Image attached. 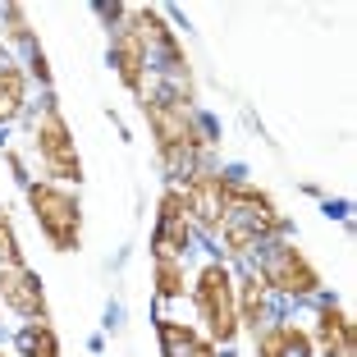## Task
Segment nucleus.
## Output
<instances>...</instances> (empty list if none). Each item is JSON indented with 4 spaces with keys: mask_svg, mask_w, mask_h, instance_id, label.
I'll return each instance as SVG.
<instances>
[{
    "mask_svg": "<svg viewBox=\"0 0 357 357\" xmlns=\"http://www.w3.org/2000/svg\"><path fill=\"white\" fill-rule=\"evenodd\" d=\"M147 105V119H151V133H156V147L160 156H165L169 169H183L192 160V151H202L206 142H202V133L192 128L188 110H183V101H169V96H156V101H142Z\"/></svg>",
    "mask_w": 357,
    "mask_h": 357,
    "instance_id": "nucleus-1",
    "label": "nucleus"
},
{
    "mask_svg": "<svg viewBox=\"0 0 357 357\" xmlns=\"http://www.w3.org/2000/svg\"><path fill=\"white\" fill-rule=\"evenodd\" d=\"M28 202H32V211H37V225H42V234L51 238L55 252H74L78 248V225H83L78 202L69 197V192L51 188V183H32Z\"/></svg>",
    "mask_w": 357,
    "mask_h": 357,
    "instance_id": "nucleus-2",
    "label": "nucleus"
},
{
    "mask_svg": "<svg viewBox=\"0 0 357 357\" xmlns=\"http://www.w3.org/2000/svg\"><path fill=\"white\" fill-rule=\"evenodd\" d=\"M192 294H197V312H202V321H206L211 339L229 344V339L238 335V303H234V284H229V275H225V266H206Z\"/></svg>",
    "mask_w": 357,
    "mask_h": 357,
    "instance_id": "nucleus-3",
    "label": "nucleus"
},
{
    "mask_svg": "<svg viewBox=\"0 0 357 357\" xmlns=\"http://www.w3.org/2000/svg\"><path fill=\"white\" fill-rule=\"evenodd\" d=\"M37 151H42V165L51 178H83V165H78V151H74V137H69V128H64L60 110L55 105H46L42 119H37Z\"/></svg>",
    "mask_w": 357,
    "mask_h": 357,
    "instance_id": "nucleus-4",
    "label": "nucleus"
},
{
    "mask_svg": "<svg viewBox=\"0 0 357 357\" xmlns=\"http://www.w3.org/2000/svg\"><path fill=\"white\" fill-rule=\"evenodd\" d=\"M261 284L266 289H280V294H312L316 284V271L307 266V257L298 252V248H289V243H280V248H271V257H266V271H261Z\"/></svg>",
    "mask_w": 357,
    "mask_h": 357,
    "instance_id": "nucleus-5",
    "label": "nucleus"
},
{
    "mask_svg": "<svg viewBox=\"0 0 357 357\" xmlns=\"http://www.w3.org/2000/svg\"><path fill=\"white\" fill-rule=\"evenodd\" d=\"M0 303L14 307L19 316H32L37 326H46V298L42 284L28 266H0Z\"/></svg>",
    "mask_w": 357,
    "mask_h": 357,
    "instance_id": "nucleus-6",
    "label": "nucleus"
},
{
    "mask_svg": "<svg viewBox=\"0 0 357 357\" xmlns=\"http://www.w3.org/2000/svg\"><path fill=\"white\" fill-rule=\"evenodd\" d=\"M110 55H115V69H119V78H124L128 92H137V96L147 92V46H142V37H137L133 19L115 28V37H110Z\"/></svg>",
    "mask_w": 357,
    "mask_h": 357,
    "instance_id": "nucleus-7",
    "label": "nucleus"
},
{
    "mask_svg": "<svg viewBox=\"0 0 357 357\" xmlns=\"http://www.w3.org/2000/svg\"><path fill=\"white\" fill-rule=\"evenodd\" d=\"M183 206H188L206 229H220L225 225V178L211 174V169H192L188 188H183Z\"/></svg>",
    "mask_w": 357,
    "mask_h": 357,
    "instance_id": "nucleus-8",
    "label": "nucleus"
},
{
    "mask_svg": "<svg viewBox=\"0 0 357 357\" xmlns=\"http://www.w3.org/2000/svg\"><path fill=\"white\" fill-rule=\"evenodd\" d=\"M183 248H188V206H183V192H165L156 225V257H183Z\"/></svg>",
    "mask_w": 357,
    "mask_h": 357,
    "instance_id": "nucleus-9",
    "label": "nucleus"
},
{
    "mask_svg": "<svg viewBox=\"0 0 357 357\" xmlns=\"http://www.w3.org/2000/svg\"><path fill=\"white\" fill-rule=\"evenodd\" d=\"M316 339L326 348V357H353V330H348V316L339 307H321V326H316Z\"/></svg>",
    "mask_w": 357,
    "mask_h": 357,
    "instance_id": "nucleus-10",
    "label": "nucleus"
},
{
    "mask_svg": "<svg viewBox=\"0 0 357 357\" xmlns=\"http://www.w3.org/2000/svg\"><path fill=\"white\" fill-rule=\"evenodd\" d=\"M160 344H165V357H215V348L206 339H197L178 321H160Z\"/></svg>",
    "mask_w": 357,
    "mask_h": 357,
    "instance_id": "nucleus-11",
    "label": "nucleus"
},
{
    "mask_svg": "<svg viewBox=\"0 0 357 357\" xmlns=\"http://www.w3.org/2000/svg\"><path fill=\"white\" fill-rule=\"evenodd\" d=\"M19 110H23V74H19V64L0 60V124L14 119Z\"/></svg>",
    "mask_w": 357,
    "mask_h": 357,
    "instance_id": "nucleus-12",
    "label": "nucleus"
},
{
    "mask_svg": "<svg viewBox=\"0 0 357 357\" xmlns=\"http://www.w3.org/2000/svg\"><path fill=\"white\" fill-rule=\"evenodd\" d=\"M156 289L160 298H183V257H156Z\"/></svg>",
    "mask_w": 357,
    "mask_h": 357,
    "instance_id": "nucleus-13",
    "label": "nucleus"
},
{
    "mask_svg": "<svg viewBox=\"0 0 357 357\" xmlns=\"http://www.w3.org/2000/svg\"><path fill=\"white\" fill-rule=\"evenodd\" d=\"M238 303V321H248V326L257 330V321H261V312H266V284L261 280H248L243 284V294L234 298Z\"/></svg>",
    "mask_w": 357,
    "mask_h": 357,
    "instance_id": "nucleus-14",
    "label": "nucleus"
},
{
    "mask_svg": "<svg viewBox=\"0 0 357 357\" xmlns=\"http://www.w3.org/2000/svg\"><path fill=\"white\" fill-rule=\"evenodd\" d=\"M280 344H284V357H312V339L294 321H280Z\"/></svg>",
    "mask_w": 357,
    "mask_h": 357,
    "instance_id": "nucleus-15",
    "label": "nucleus"
},
{
    "mask_svg": "<svg viewBox=\"0 0 357 357\" xmlns=\"http://www.w3.org/2000/svg\"><path fill=\"white\" fill-rule=\"evenodd\" d=\"M220 229H225V243H229L234 252H252V243L261 238V234H257L252 225H243V220H225Z\"/></svg>",
    "mask_w": 357,
    "mask_h": 357,
    "instance_id": "nucleus-16",
    "label": "nucleus"
},
{
    "mask_svg": "<svg viewBox=\"0 0 357 357\" xmlns=\"http://www.w3.org/2000/svg\"><path fill=\"white\" fill-rule=\"evenodd\" d=\"M28 353H32V357H55V335H51V326H32V330H28Z\"/></svg>",
    "mask_w": 357,
    "mask_h": 357,
    "instance_id": "nucleus-17",
    "label": "nucleus"
},
{
    "mask_svg": "<svg viewBox=\"0 0 357 357\" xmlns=\"http://www.w3.org/2000/svg\"><path fill=\"white\" fill-rule=\"evenodd\" d=\"M0 261H5V266H23V257H19V243H14L10 225H5V215H0Z\"/></svg>",
    "mask_w": 357,
    "mask_h": 357,
    "instance_id": "nucleus-18",
    "label": "nucleus"
},
{
    "mask_svg": "<svg viewBox=\"0 0 357 357\" xmlns=\"http://www.w3.org/2000/svg\"><path fill=\"white\" fill-rule=\"evenodd\" d=\"M5 23H10V37H14V42H32L28 19H23V10H19V5H5Z\"/></svg>",
    "mask_w": 357,
    "mask_h": 357,
    "instance_id": "nucleus-19",
    "label": "nucleus"
},
{
    "mask_svg": "<svg viewBox=\"0 0 357 357\" xmlns=\"http://www.w3.org/2000/svg\"><path fill=\"white\" fill-rule=\"evenodd\" d=\"M257 348H261V357H284V344H280V326L266 330L261 339H257Z\"/></svg>",
    "mask_w": 357,
    "mask_h": 357,
    "instance_id": "nucleus-20",
    "label": "nucleus"
},
{
    "mask_svg": "<svg viewBox=\"0 0 357 357\" xmlns=\"http://www.w3.org/2000/svg\"><path fill=\"white\" fill-rule=\"evenodd\" d=\"M0 60H5V51H0Z\"/></svg>",
    "mask_w": 357,
    "mask_h": 357,
    "instance_id": "nucleus-21",
    "label": "nucleus"
}]
</instances>
